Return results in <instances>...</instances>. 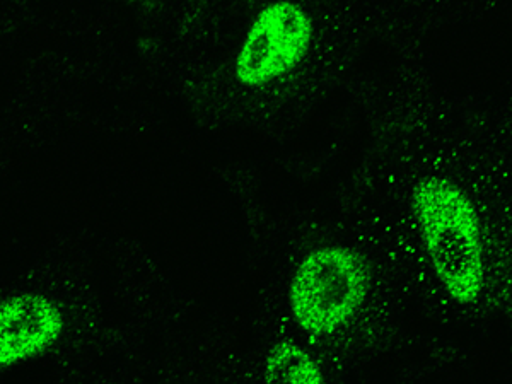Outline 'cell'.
Masks as SVG:
<instances>
[{"label":"cell","instance_id":"6da1fadb","mask_svg":"<svg viewBox=\"0 0 512 384\" xmlns=\"http://www.w3.org/2000/svg\"><path fill=\"white\" fill-rule=\"evenodd\" d=\"M420 238L432 270L453 301L472 304L485 287V255L477 209L443 178L420 181L414 193Z\"/></svg>","mask_w":512,"mask_h":384},{"label":"cell","instance_id":"7a4b0ae2","mask_svg":"<svg viewBox=\"0 0 512 384\" xmlns=\"http://www.w3.org/2000/svg\"><path fill=\"white\" fill-rule=\"evenodd\" d=\"M369 291L366 263L344 246L311 251L292 275V318L311 337H328L354 318Z\"/></svg>","mask_w":512,"mask_h":384},{"label":"cell","instance_id":"3957f363","mask_svg":"<svg viewBox=\"0 0 512 384\" xmlns=\"http://www.w3.org/2000/svg\"><path fill=\"white\" fill-rule=\"evenodd\" d=\"M313 40L308 12L292 2L265 7L253 21L234 62V74L246 88H263L291 74L303 62Z\"/></svg>","mask_w":512,"mask_h":384},{"label":"cell","instance_id":"277c9868","mask_svg":"<svg viewBox=\"0 0 512 384\" xmlns=\"http://www.w3.org/2000/svg\"><path fill=\"white\" fill-rule=\"evenodd\" d=\"M65 330L64 309L48 294L30 291L4 297L0 301V371L48 354Z\"/></svg>","mask_w":512,"mask_h":384},{"label":"cell","instance_id":"5b68a950","mask_svg":"<svg viewBox=\"0 0 512 384\" xmlns=\"http://www.w3.org/2000/svg\"><path fill=\"white\" fill-rule=\"evenodd\" d=\"M265 384H330L323 369L301 345L282 340L265 362Z\"/></svg>","mask_w":512,"mask_h":384}]
</instances>
